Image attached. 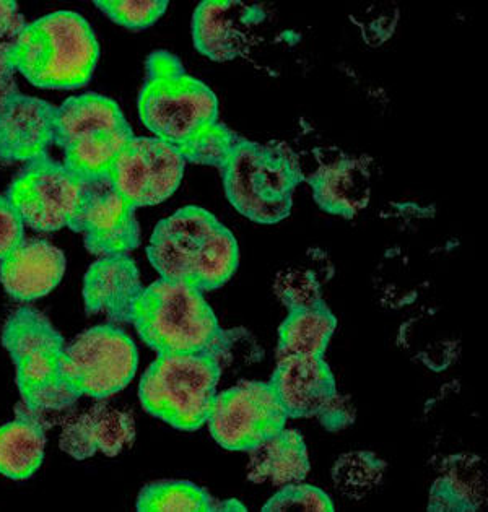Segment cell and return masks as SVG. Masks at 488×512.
Here are the masks:
<instances>
[{
  "label": "cell",
  "mask_w": 488,
  "mask_h": 512,
  "mask_svg": "<svg viewBox=\"0 0 488 512\" xmlns=\"http://www.w3.org/2000/svg\"><path fill=\"white\" fill-rule=\"evenodd\" d=\"M215 511H246L243 504L240 501H236V499H227V501H220L217 499V503H215Z\"/></svg>",
  "instance_id": "cell-34"
},
{
  "label": "cell",
  "mask_w": 488,
  "mask_h": 512,
  "mask_svg": "<svg viewBox=\"0 0 488 512\" xmlns=\"http://www.w3.org/2000/svg\"><path fill=\"white\" fill-rule=\"evenodd\" d=\"M240 264L238 243L227 226L220 225L205 239L192 269V287L214 291L230 282Z\"/></svg>",
  "instance_id": "cell-25"
},
{
  "label": "cell",
  "mask_w": 488,
  "mask_h": 512,
  "mask_svg": "<svg viewBox=\"0 0 488 512\" xmlns=\"http://www.w3.org/2000/svg\"><path fill=\"white\" fill-rule=\"evenodd\" d=\"M82 184V176L46 155L18 173L5 197L23 225L49 233L70 225L79 207Z\"/></svg>",
  "instance_id": "cell-11"
},
{
  "label": "cell",
  "mask_w": 488,
  "mask_h": 512,
  "mask_svg": "<svg viewBox=\"0 0 488 512\" xmlns=\"http://www.w3.org/2000/svg\"><path fill=\"white\" fill-rule=\"evenodd\" d=\"M236 135L228 131L220 122L209 126L184 145L179 152L183 153L186 163L202 166H214L222 171L235 148Z\"/></svg>",
  "instance_id": "cell-29"
},
{
  "label": "cell",
  "mask_w": 488,
  "mask_h": 512,
  "mask_svg": "<svg viewBox=\"0 0 488 512\" xmlns=\"http://www.w3.org/2000/svg\"><path fill=\"white\" fill-rule=\"evenodd\" d=\"M446 472L430 490L428 511H480L487 503V480L482 460L475 456L449 457Z\"/></svg>",
  "instance_id": "cell-23"
},
{
  "label": "cell",
  "mask_w": 488,
  "mask_h": 512,
  "mask_svg": "<svg viewBox=\"0 0 488 512\" xmlns=\"http://www.w3.org/2000/svg\"><path fill=\"white\" fill-rule=\"evenodd\" d=\"M95 5L114 23L129 30L152 27L168 9L166 0H105Z\"/></svg>",
  "instance_id": "cell-31"
},
{
  "label": "cell",
  "mask_w": 488,
  "mask_h": 512,
  "mask_svg": "<svg viewBox=\"0 0 488 512\" xmlns=\"http://www.w3.org/2000/svg\"><path fill=\"white\" fill-rule=\"evenodd\" d=\"M25 239V225L9 199L0 196V261Z\"/></svg>",
  "instance_id": "cell-33"
},
{
  "label": "cell",
  "mask_w": 488,
  "mask_h": 512,
  "mask_svg": "<svg viewBox=\"0 0 488 512\" xmlns=\"http://www.w3.org/2000/svg\"><path fill=\"white\" fill-rule=\"evenodd\" d=\"M259 12L231 0L202 2L192 17V38L197 51L215 62L235 61L251 43Z\"/></svg>",
  "instance_id": "cell-16"
},
{
  "label": "cell",
  "mask_w": 488,
  "mask_h": 512,
  "mask_svg": "<svg viewBox=\"0 0 488 512\" xmlns=\"http://www.w3.org/2000/svg\"><path fill=\"white\" fill-rule=\"evenodd\" d=\"M136 439V423L131 413L108 404H95L79 418L64 426L61 449L74 459H88L96 452L116 457Z\"/></svg>",
  "instance_id": "cell-19"
},
{
  "label": "cell",
  "mask_w": 488,
  "mask_h": 512,
  "mask_svg": "<svg viewBox=\"0 0 488 512\" xmlns=\"http://www.w3.org/2000/svg\"><path fill=\"white\" fill-rule=\"evenodd\" d=\"M337 329V319L326 303L288 311L279 329L277 360L295 356H324Z\"/></svg>",
  "instance_id": "cell-24"
},
{
  "label": "cell",
  "mask_w": 488,
  "mask_h": 512,
  "mask_svg": "<svg viewBox=\"0 0 488 512\" xmlns=\"http://www.w3.org/2000/svg\"><path fill=\"white\" fill-rule=\"evenodd\" d=\"M139 368L131 337L116 326H98L79 335L64 350L62 376L77 397L108 399L124 391Z\"/></svg>",
  "instance_id": "cell-8"
},
{
  "label": "cell",
  "mask_w": 488,
  "mask_h": 512,
  "mask_svg": "<svg viewBox=\"0 0 488 512\" xmlns=\"http://www.w3.org/2000/svg\"><path fill=\"white\" fill-rule=\"evenodd\" d=\"M217 499L196 483L165 480L144 486L137 498L140 512H215Z\"/></svg>",
  "instance_id": "cell-26"
},
{
  "label": "cell",
  "mask_w": 488,
  "mask_h": 512,
  "mask_svg": "<svg viewBox=\"0 0 488 512\" xmlns=\"http://www.w3.org/2000/svg\"><path fill=\"white\" fill-rule=\"evenodd\" d=\"M184 170L186 160L175 145L157 137H132L106 176L134 209H140L170 199Z\"/></svg>",
  "instance_id": "cell-12"
},
{
  "label": "cell",
  "mask_w": 488,
  "mask_h": 512,
  "mask_svg": "<svg viewBox=\"0 0 488 512\" xmlns=\"http://www.w3.org/2000/svg\"><path fill=\"white\" fill-rule=\"evenodd\" d=\"M144 287L129 254L101 257L83 280L88 314H105L113 324H132V314Z\"/></svg>",
  "instance_id": "cell-17"
},
{
  "label": "cell",
  "mask_w": 488,
  "mask_h": 512,
  "mask_svg": "<svg viewBox=\"0 0 488 512\" xmlns=\"http://www.w3.org/2000/svg\"><path fill=\"white\" fill-rule=\"evenodd\" d=\"M2 342L17 368L22 399L35 412H59L79 400L62 376L64 340L35 309L15 311L5 322Z\"/></svg>",
  "instance_id": "cell-6"
},
{
  "label": "cell",
  "mask_w": 488,
  "mask_h": 512,
  "mask_svg": "<svg viewBox=\"0 0 488 512\" xmlns=\"http://www.w3.org/2000/svg\"><path fill=\"white\" fill-rule=\"evenodd\" d=\"M230 204L244 218L274 225L290 215L293 192L303 181L297 157L285 145L238 139L222 168Z\"/></svg>",
  "instance_id": "cell-4"
},
{
  "label": "cell",
  "mask_w": 488,
  "mask_h": 512,
  "mask_svg": "<svg viewBox=\"0 0 488 512\" xmlns=\"http://www.w3.org/2000/svg\"><path fill=\"white\" fill-rule=\"evenodd\" d=\"M214 213L196 205L184 207L158 223L147 246V256L160 277L191 283L192 269L202 244L218 226Z\"/></svg>",
  "instance_id": "cell-14"
},
{
  "label": "cell",
  "mask_w": 488,
  "mask_h": 512,
  "mask_svg": "<svg viewBox=\"0 0 488 512\" xmlns=\"http://www.w3.org/2000/svg\"><path fill=\"white\" fill-rule=\"evenodd\" d=\"M140 121L153 137L176 148L218 122V100L204 82L184 72L173 54L158 51L147 61L139 96Z\"/></svg>",
  "instance_id": "cell-3"
},
{
  "label": "cell",
  "mask_w": 488,
  "mask_h": 512,
  "mask_svg": "<svg viewBox=\"0 0 488 512\" xmlns=\"http://www.w3.org/2000/svg\"><path fill=\"white\" fill-rule=\"evenodd\" d=\"M249 452L248 480L282 486L305 482L310 475L308 447L300 431L285 426Z\"/></svg>",
  "instance_id": "cell-21"
},
{
  "label": "cell",
  "mask_w": 488,
  "mask_h": 512,
  "mask_svg": "<svg viewBox=\"0 0 488 512\" xmlns=\"http://www.w3.org/2000/svg\"><path fill=\"white\" fill-rule=\"evenodd\" d=\"M386 462L370 451L345 452L332 467V482L345 498L360 501L383 483Z\"/></svg>",
  "instance_id": "cell-27"
},
{
  "label": "cell",
  "mask_w": 488,
  "mask_h": 512,
  "mask_svg": "<svg viewBox=\"0 0 488 512\" xmlns=\"http://www.w3.org/2000/svg\"><path fill=\"white\" fill-rule=\"evenodd\" d=\"M132 137L121 108L106 96H72L56 108L54 144L64 152V165L82 178L106 176Z\"/></svg>",
  "instance_id": "cell-7"
},
{
  "label": "cell",
  "mask_w": 488,
  "mask_h": 512,
  "mask_svg": "<svg viewBox=\"0 0 488 512\" xmlns=\"http://www.w3.org/2000/svg\"><path fill=\"white\" fill-rule=\"evenodd\" d=\"M132 324L157 353H210L227 340L204 291L189 283L160 278L139 296Z\"/></svg>",
  "instance_id": "cell-2"
},
{
  "label": "cell",
  "mask_w": 488,
  "mask_h": 512,
  "mask_svg": "<svg viewBox=\"0 0 488 512\" xmlns=\"http://www.w3.org/2000/svg\"><path fill=\"white\" fill-rule=\"evenodd\" d=\"M12 85L0 96V161L31 163L46 157L54 142L56 108Z\"/></svg>",
  "instance_id": "cell-15"
},
{
  "label": "cell",
  "mask_w": 488,
  "mask_h": 512,
  "mask_svg": "<svg viewBox=\"0 0 488 512\" xmlns=\"http://www.w3.org/2000/svg\"><path fill=\"white\" fill-rule=\"evenodd\" d=\"M222 373L210 353H158L140 379V404L176 430H199L207 425Z\"/></svg>",
  "instance_id": "cell-5"
},
{
  "label": "cell",
  "mask_w": 488,
  "mask_h": 512,
  "mask_svg": "<svg viewBox=\"0 0 488 512\" xmlns=\"http://www.w3.org/2000/svg\"><path fill=\"white\" fill-rule=\"evenodd\" d=\"M66 257L43 239H23L0 261V280L18 301L40 300L61 283Z\"/></svg>",
  "instance_id": "cell-18"
},
{
  "label": "cell",
  "mask_w": 488,
  "mask_h": 512,
  "mask_svg": "<svg viewBox=\"0 0 488 512\" xmlns=\"http://www.w3.org/2000/svg\"><path fill=\"white\" fill-rule=\"evenodd\" d=\"M264 512H334L336 506L331 496L318 486L306 483L285 485L272 496L264 508Z\"/></svg>",
  "instance_id": "cell-30"
},
{
  "label": "cell",
  "mask_w": 488,
  "mask_h": 512,
  "mask_svg": "<svg viewBox=\"0 0 488 512\" xmlns=\"http://www.w3.org/2000/svg\"><path fill=\"white\" fill-rule=\"evenodd\" d=\"M287 420L271 382L243 381L215 395L207 425L218 446L248 452L284 430Z\"/></svg>",
  "instance_id": "cell-10"
},
{
  "label": "cell",
  "mask_w": 488,
  "mask_h": 512,
  "mask_svg": "<svg viewBox=\"0 0 488 512\" xmlns=\"http://www.w3.org/2000/svg\"><path fill=\"white\" fill-rule=\"evenodd\" d=\"M25 27L27 23L18 12V5L0 0V72L7 82H12V74L7 69V57Z\"/></svg>",
  "instance_id": "cell-32"
},
{
  "label": "cell",
  "mask_w": 488,
  "mask_h": 512,
  "mask_svg": "<svg viewBox=\"0 0 488 512\" xmlns=\"http://www.w3.org/2000/svg\"><path fill=\"white\" fill-rule=\"evenodd\" d=\"M95 256H126L139 248L136 209L119 194L108 176L83 178L79 207L69 225Z\"/></svg>",
  "instance_id": "cell-13"
},
{
  "label": "cell",
  "mask_w": 488,
  "mask_h": 512,
  "mask_svg": "<svg viewBox=\"0 0 488 512\" xmlns=\"http://www.w3.org/2000/svg\"><path fill=\"white\" fill-rule=\"evenodd\" d=\"M100 46L82 15L56 12L28 23L7 57L10 74H20L35 87L74 90L92 80Z\"/></svg>",
  "instance_id": "cell-1"
},
{
  "label": "cell",
  "mask_w": 488,
  "mask_h": 512,
  "mask_svg": "<svg viewBox=\"0 0 488 512\" xmlns=\"http://www.w3.org/2000/svg\"><path fill=\"white\" fill-rule=\"evenodd\" d=\"M269 382L288 418H316L327 431L345 430L355 421V408L337 389L324 356L280 358Z\"/></svg>",
  "instance_id": "cell-9"
},
{
  "label": "cell",
  "mask_w": 488,
  "mask_h": 512,
  "mask_svg": "<svg viewBox=\"0 0 488 512\" xmlns=\"http://www.w3.org/2000/svg\"><path fill=\"white\" fill-rule=\"evenodd\" d=\"M308 183L314 202L331 215L353 218L370 204L371 173L365 158L340 153L318 166Z\"/></svg>",
  "instance_id": "cell-20"
},
{
  "label": "cell",
  "mask_w": 488,
  "mask_h": 512,
  "mask_svg": "<svg viewBox=\"0 0 488 512\" xmlns=\"http://www.w3.org/2000/svg\"><path fill=\"white\" fill-rule=\"evenodd\" d=\"M46 431L40 413L25 402L17 405L15 420L0 428V473L12 480H27L40 469Z\"/></svg>",
  "instance_id": "cell-22"
},
{
  "label": "cell",
  "mask_w": 488,
  "mask_h": 512,
  "mask_svg": "<svg viewBox=\"0 0 488 512\" xmlns=\"http://www.w3.org/2000/svg\"><path fill=\"white\" fill-rule=\"evenodd\" d=\"M274 291L288 311L314 308L324 304L321 280L311 269L292 267L280 270L279 274L275 275Z\"/></svg>",
  "instance_id": "cell-28"
}]
</instances>
